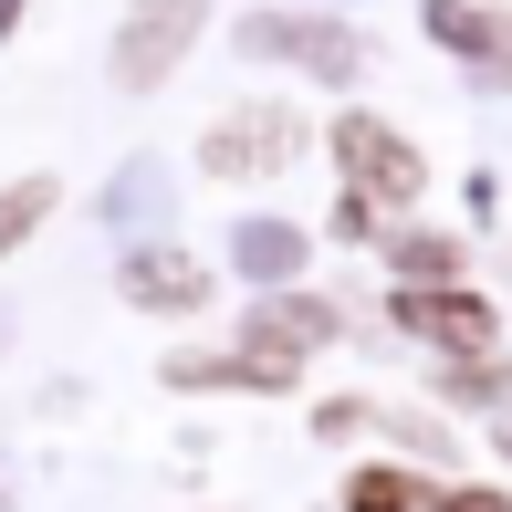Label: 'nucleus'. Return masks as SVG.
Returning a JSON list of instances; mask_svg holds the SVG:
<instances>
[{"mask_svg": "<svg viewBox=\"0 0 512 512\" xmlns=\"http://www.w3.org/2000/svg\"><path fill=\"white\" fill-rule=\"evenodd\" d=\"M398 324L418 345H450V356L492 345V304H471V293H398Z\"/></svg>", "mask_w": 512, "mask_h": 512, "instance_id": "39448f33", "label": "nucleus"}, {"mask_svg": "<svg viewBox=\"0 0 512 512\" xmlns=\"http://www.w3.org/2000/svg\"><path fill=\"white\" fill-rule=\"evenodd\" d=\"M11 11H21V0H0V32H11Z\"/></svg>", "mask_w": 512, "mask_h": 512, "instance_id": "ddd939ff", "label": "nucleus"}, {"mask_svg": "<svg viewBox=\"0 0 512 512\" xmlns=\"http://www.w3.org/2000/svg\"><path fill=\"white\" fill-rule=\"evenodd\" d=\"M293 147H304V115H293V105H241V115L209 126L199 168L209 178H272V168H293Z\"/></svg>", "mask_w": 512, "mask_h": 512, "instance_id": "f03ea898", "label": "nucleus"}, {"mask_svg": "<svg viewBox=\"0 0 512 512\" xmlns=\"http://www.w3.org/2000/svg\"><path fill=\"white\" fill-rule=\"evenodd\" d=\"M241 53H293V63H314V74L345 84L366 63V42L345 32V21H283V11H272V21H241Z\"/></svg>", "mask_w": 512, "mask_h": 512, "instance_id": "20e7f679", "label": "nucleus"}, {"mask_svg": "<svg viewBox=\"0 0 512 512\" xmlns=\"http://www.w3.org/2000/svg\"><path fill=\"white\" fill-rule=\"evenodd\" d=\"M335 157H345V178H356L366 199H418V147L387 136L377 115H345V126H335Z\"/></svg>", "mask_w": 512, "mask_h": 512, "instance_id": "7ed1b4c3", "label": "nucleus"}, {"mask_svg": "<svg viewBox=\"0 0 512 512\" xmlns=\"http://www.w3.org/2000/svg\"><path fill=\"white\" fill-rule=\"evenodd\" d=\"M398 272H418V283H450L460 251H450V241H398Z\"/></svg>", "mask_w": 512, "mask_h": 512, "instance_id": "9b49d317", "label": "nucleus"}, {"mask_svg": "<svg viewBox=\"0 0 512 512\" xmlns=\"http://www.w3.org/2000/svg\"><path fill=\"white\" fill-rule=\"evenodd\" d=\"M429 512H512L502 492H450V502H429Z\"/></svg>", "mask_w": 512, "mask_h": 512, "instance_id": "f8f14e48", "label": "nucleus"}, {"mask_svg": "<svg viewBox=\"0 0 512 512\" xmlns=\"http://www.w3.org/2000/svg\"><path fill=\"white\" fill-rule=\"evenodd\" d=\"M429 32H439V42H460V53H492L502 21H492V11H471V0H429Z\"/></svg>", "mask_w": 512, "mask_h": 512, "instance_id": "1a4fd4ad", "label": "nucleus"}, {"mask_svg": "<svg viewBox=\"0 0 512 512\" xmlns=\"http://www.w3.org/2000/svg\"><path fill=\"white\" fill-rule=\"evenodd\" d=\"M293 251H304V241H293V230H272V220L241 230V262H251V272H293Z\"/></svg>", "mask_w": 512, "mask_h": 512, "instance_id": "9d476101", "label": "nucleus"}, {"mask_svg": "<svg viewBox=\"0 0 512 512\" xmlns=\"http://www.w3.org/2000/svg\"><path fill=\"white\" fill-rule=\"evenodd\" d=\"M42 209H53V178H11V189H0V262L42 230Z\"/></svg>", "mask_w": 512, "mask_h": 512, "instance_id": "0eeeda50", "label": "nucleus"}, {"mask_svg": "<svg viewBox=\"0 0 512 512\" xmlns=\"http://www.w3.org/2000/svg\"><path fill=\"white\" fill-rule=\"evenodd\" d=\"M345 512H429V502H418L408 471H356L345 481Z\"/></svg>", "mask_w": 512, "mask_h": 512, "instance_id": "6e6552de", "label": "nucleus"}, {"mask_svg": "<svg viewBox=\"0 0 512 512\" xmlns=\"http://www.w3.org/2000/svg\"><path fill=\"white\" fill-rule=\"evenodd\" d=\"M126 293L157 304V314H189V304H209V272L178 262V251H136V262H126Z\"/></svg>", "mask_w": 512, "mask_h": 512, "instance_id": "423d86ee", "label": "nucleus"}, {"mask_svg": "<svg viewBox=\"0 0 512 512\" xmlns=\"http://www.w3.org/2000/svg\"><path fill=\"white\" fill-rule=\"evenodd\" d=\"M199 11L209 0H136L126 32H115V95H157V74L199 42Z\"/></svg>", "mask_w": 512, "mask_h": 512, "instance_id": "f257e3e1", "label": "nucleus"}]
</instances>
